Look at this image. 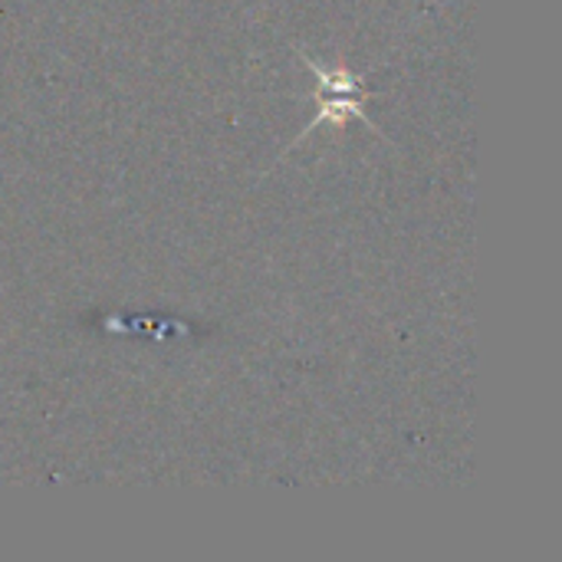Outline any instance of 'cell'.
I'll return each instance as SVG.
<instances>
[{
    "label": "cell",
    "mask_w": 562,
    "mask_h": 562,
    "mask_svg": "<svg viewBox=\"0 0 562 562\" xmlns=\"http://www.w3.org/2000/svg\"><path fill=\"white\" fill-rule=\"evenodd\" d=\"M310 63V69L319 76V115H316V122L310 125V128H303V135H310L319 122H346V119H362V122H369V115L362 112V86H359V79L352 76V72H346V69H336V72H329V69H323L316 59H306ZM372 125V122H369ZM375 132H379V125H372Z\"/></svg>",
    "instance_id": "1"
}]
</instances>
